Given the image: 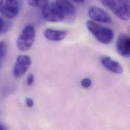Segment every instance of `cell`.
Instances as JSON below:
<instances>
[{
  "mask_svg": "<svg viewBox=\"0 0 130 130\" xmlns=\"http://www.w3.org/2000/svg\"><path fill=\"white\" fill-rule=\"evenodd\" d=\"M34 81V75L32 73H29L27 78V84L28 86H31Z\"/></svg>",
  "mask_w": 130,
  "mask_h": 130,
  "instance_id": "cell-16",
  "label": "cell"
},
{
  "mask_svg": "<svg viewBox=\"0 0 130 130\" xmlns=\"http://www.w3.org/2000/svg\"><path fill=\"white\" fill-rule=\"evenodd\" d=\"M56 3L65 16H71L74 15L76 10L74 5L69 0H56Z\"/></svg>",
  "mask_w": 130,
  "mask_h": 130,
  "instance_id": "cell-11",
  "label": "cell"
},
{
  "mask_svg": "<svg viewBox=\"0 0 130 130\" xmlns=\"http://www.w3.org/2000/svg\"><path fill=\"white\" fill-rule=\"evenodd\" d=\"M81 85L84 88H89L92 85V81L88 78H84L81 81Z\"/></svg>",
  "mask_w": 130,
  "mask_h": 130,
  "instance_id": "cell-15",
  "label": "cell"
},
{
  "mask_svg": "<svg viewBox=\"0 0 130 130\" xmlns=\"http://www.w3.org/2000/svg\"><path fill=\"white\" fill-rule=\"evenodd\" d=\"M31 64V59L26 55H20L18 56L13 68V74L16 78L23 76Z\"/></svg>",
  "mask_w": 130,
  "mask_h": 130,
  "instance_id": "cell-6",
  "label": "cell"
},
{
  "mask_svg": "<svg viewBox=\"0 0 130 130\" xmlns=\"http://www.w3.org/2000/svg\"><path fill=\"white\" fill-rule=\"evenodd\" d=\"M118 53L124 57H130V36L121 33L118 37L117 44Z\"/></svg>",
  "mask_w": 130,
  "mask_h": 130,
  "instance_id": "cell-8",
  "label": "cell"
},
{
  "mask_svg": "<svg viewBox=\"0 0 130 130\" xmlns=\"http://www.w3.org/2000/svg\"><path fill=\"white\" fill-rule=\"evenodd\" d=\"M36 37L34 27L31 25L26 26L17 40V45L18 49L23 52L28 50L32 46Z\"/></svg>",
  "mask_w": 130,
  "mask_h": 130,
  "instance_id": "cell-3",
  "label": "cell"
},
{
  "mask_svg": "<svg viewBox=\"0 0 130 130\" xmlns=\"http://www.w3.org/2000/svg\"><path fill=\"white\" fill-rule=\"evenodd\" d=\"M19 9L16 0H1L0 11L4 18L8 19L14 18L18 14Z\"/></svg>",
  "mask_w": 130,
  "mask_h": 130,
  "instance_id": "cell-5",
  "label": "cell"
},
{
  "mask_svg": "<svg viewBox=\"0 0 130 130\" xmlns=\"http://www.w3.org/2000/svg\"><path fill=\"white\" fill-rule=\"evenodd\" d=\"M86 26L88 29L100 43L107 45L112 41L114 34L109 28L101 26L91 20L87 22Z\"/></svg>",
  "mask_w": 130,
  "mask_h": 130,
  "instance_id": "cell-1",
  "label": "cell"
},
{
  "mask_svg": "<svg viewBox=\"0 0 130 130\" xmlns=\"http://www.w3.org/2000/svg\"><path fill=\"white\" fill-rule=\"evenodd\" d=\"M0 129L1 130H6L7 129V127L6 126H5L3 123H1L0 125Z\"/></svg>",
  "mask_w": 130,
  "mask_h": 130,
  "instance_id": "cell-19",
  "label": "cell"
},
{
  "mask_svg": "<svg viewBox=\"0 0 130 130\" xmlns=\"http://www.w3.org/2000/svg\"><path fill=\"white\" fill-rule=\"evenodd\" d=\"M28 4L34 7L42 8L49 3V0H27Z\"/></svg>",
  "mask_w": 130,
  "mask_h": 130,
  "instance_id": "cell-13",
  "label": "cell"
},
{
  "mask_svg": "<svg viewBox=\"0 0 130 130\" xmlns=\"http://www.w3.org/2000/svg\"><path fill=\"white\" fill-rule=\"evenodd\" d=\"M67 31L64 30H56L47 28L44 31L45 37L49 41H60L64 39Z\"/></svg>",
  "mask_w": 130,
  "mask_h": 130,
  "instance_id": "cell-10",
  "label": "cell"
},
{
  "mask_svg": "<svg viewBox=\"0 0 130 130\" xmlns=\"http://www.w3.org/2000/svg\"><path fill=\"white\" fill-rule=\"evenodd\" d=\"M100 60L102 64L110 71L117 74H122L123 72L124 69L122 65L109 56H103Z\"/></svg>",
  "mask_w": 130,
  "mask_h": 130,
  "instance_id": "cell-9",
  "label": "cell"
},
{
  "mask_svg": "<svg viewBox=\"0 0 130 130\" xmlns=\"http://www.w3.org/2000/svg\"><path fill=\"white\" fill-rule=\"evenodd\" d=\"M72 1H73L74 2L76 3L80 4V3H83L85 2L86 0H72Z\"/></svg>",
  "mask_w": 130,
  "mask_h": 130,
  "instance_id": "cell-18",
  "label": "cell"
},
{
  "mask_svg": "<svg viewBox=\"0 0 130 130\" xmlns=\"http://www.w3.org/2000/svg\"><path fill=\"white\" fill-rule=\"evenodd\" d=\"M25 102L26 106L29 108L32 107L34 105V101L30 98H26L25 99Z\"/></svg>",
  "mask_w": 130,
  "mask_h": 130,
  "instance_id": "cell-17",
  "label": "cell"
},
{
  "mask_svg": "<svg viewBox=\"0 0 130 130\" xmlns=\"http://www.w3.org/2000/svg\"><path fill=\"white\" fill-rule=\"evenodd\" d=\"M43 17L48 21L57 22L63 20L65 15L58 6L55 3H48L42 8Z\"/></svg>",
  "mask_w": 130,
  "mask_h": 130,
  "instance_id": "cell-4",
  "label": "cell"
},
{
  "mask_svg": "<svg viewBox=\"0 0 130 130\" xmlns=\"http://www.w3.org/2000/svg\"><path fill=\"white\" fill-rule=\"evenodd\" d=\"M88 15L94 21L104 23H110L112 19L110 16L103 9L96 6H92L88 9Z\"/></svg>",
  "mask_w": 130,
  "mask_h": 130,
  "instance_id": "cell-7",
  "label": "cell"
},
{
  "mask_svg": "<svg viewBox=\"0 0 130 130\" xmlns=\"http://www.w3.org/2000/svg\"><path fill=\"white\" fill-rule=\"evenodd\" d=\"M103 5L108 7L120 19H130V0H101Z\"/></svg>",
  "mask_w": 130,
  "mask_h": 130,
  "instance_id": "cell-2",
  "label": "cell"
},
{
  "mask_svg": "<svg viewBox=\"0 0 130 130\" xmlns=\"http://www.w3.org/2000/svg\"><path fill=\"white\" fill-rule=\"evenodd\" d=\"M8 46L5 41H2L0 43V59L1 61H3L6 56L7 53Z\"/></svg>",
  "mask_w": 130,
  "mask_h": 130,
  "instance_id": "cell-14",
  "label": "cell"
},
{
  "mask_svg": "<svg viewBox=\"0 0 130 130\" xmlns=\"http://www.w3.org/2000/svg\"><path fill=\"white\" fill-rule=\"evenodd\" d=\"M12 26V23L8 19L1 17L0 19V32L1 34H6L10 29Z\"/></svg>",
  "mask_w": 130,
  "mask_h": 130,
  "instance_id": "cell-12",
  "label": "cell"
}]
</instances>
